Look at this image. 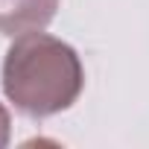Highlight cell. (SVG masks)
Returning a JSON list of instances; mask_svg holds the SVG:
<instances>
[{
	"label": "cell",
	"mask_w": 149,
	"mask_h": 149,
	"mask_svg": "<svg viewBox=\"0 0 149 149\" xmlns=\"http://www.w3.org/2000/svg\"><path fill=\"white\" fill-rule=\"evenodd\" d=\"M61 0H0V32L3 35H24L44 29L56 12Z\"/></svg>",
	"instance_id": "cell-2"
},
{
	"label": "cell",
	"mask_w": 149,
	"mask_h": 149,
	"mask_svg": "<svg viewBox=\"0 0 149 149\" xmlns=\"http://www.w3.org/2000/svg\"><path fill=\"white\" fill-rule=\"evenodd\" d=\"M0 85L6 100L26 117L67 111L85 88V67L67 41L44 29L15 35L3 56Z\"/></svg>",
	"instance_id": "cell-1"
},
{
	"label": "cell",
	"mask_w": 149,
	"mask_h": 149,
	"mask_svg": "<svg viewBox=\"0 0 149 149\" xmlns=\"http://www.w3.org/2000/svg\"><path fill=\"white\" fill-rule=\"evenodd\" d=\"M9 137H12V117H9L6 105L0 102V149L9 143Z\"/></svg>",
	"instance_id": "cell-3"
}]
</instances>
